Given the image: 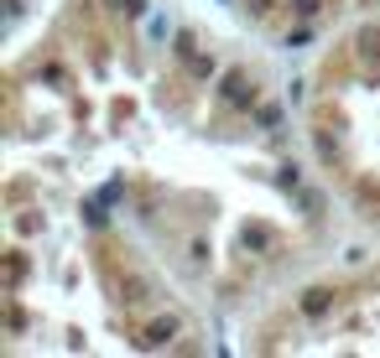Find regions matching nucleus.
I'll list each match as a JSON object with an SVG mask.
<instances>
[{
  "label": "nucleus",
  "instance_id": "nucleus-3",
  "mask_svg": "<svg viewBox=\"0 0 380 358\" xmlns=\"http://www.w3.org/2000/svg\"><path fill=\"white\" fill-rule=\"evenodd\" d=\"M333 301H339V291H333V286H313L308 296H302V312H308V317H323Z\"/></svg>",
  "mask_w": 380,
  "mask_h": 358
},
{
  "label": "nucleus",
  "instance_id": "nucleus-4",
  "mask_svg": "<svg viewBox=\"0 0 380 358\" xmlns=\"http://www.w3.org/2000/svg\"><path fill=\"white\" fill-rule=\"evenodd\" d=\"M224 93H229V104H255V83H250L245 73H229V78H224Z\"/></svg>",
  "mask_w": 380,
  "mask_h": 358
},
{
  "label": "nucleus",
  "instance_id": "nucleus-1",
  "mask_svg": "<svg viewBox=\"0 0 380 358\" xmlns=\"http://www.w3.org/2000/svg\"><path fill=\"white\" fill-rule=\"evenodd\" d=\"M94 265H99L105 291L120 301V306H141V301H151V280H146L141 270H136V260H131V254H120L115 244H99Z\"/></svg>",
  "mask_w": 380,
  "mask_h": 358
},
{
  "label": "nucleus",
  "instance_id": "nucleus-5",
  "mask_svg": "<svg viewBox=\"0 0 380 358\" xmlns=\"http://www.w3.org/2000/svg\"><path fill=\"white\" fill-rule=\"evenodd\" d=\"M355 197H359V208H365L370 219H380V182H370V177H359V182H355Z\"/></svg>",
  "mask_w": 380,
  "mask_h": 358
},
{
  "label": "nucleus",
  "instance_id": "nucleus-2",
  "mask_svg": "<svg viewBox=\"0 0 380 358\" xmlns=\"http://www.w3.org/2000/svg\"><path fill=\"white\" fill-rule=\"evenodd\" d=\"M172 333H178V322H172V317H156V322L141 327V337H136V343H141V348H162Z\"/></svg>",
  "mask_w": 380,
  "mask_h": 358
},
{
  "label": "nucleus",
  "instance_id": "nucleus-6",
  "mask_svg": "<svg viewBox=\"0 0 380 358\" xmlns=\"http://www.w3.org/2000/svg\"><path fill=\"white\" fill-rule=\"evenodd\" d=\"M21 276H26V254H21V249H11V265H6V291L21 286Z\"/></svg>",
  "mask_w": 380,
  "mask_h": 358
}]
</instances>
